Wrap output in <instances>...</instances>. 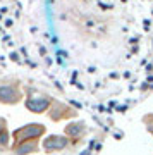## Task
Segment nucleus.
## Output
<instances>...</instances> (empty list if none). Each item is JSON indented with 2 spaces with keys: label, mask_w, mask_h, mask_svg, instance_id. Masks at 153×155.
<instances>
[{
  "label": "nucleus",
  "mask_w": 153,
  "mask_h": 155,
  "mask_svg": "<svg viewBox=\"0 0 153 155\" xmlns=\"http://www.w3.org/2000/svg\"><path fill=\"white\" fill-rule=\"evenodd\" d=\"M4 131H7V121L4 117H0V134L4 133Z\"/></svg>",
  "instance_id": "obj_8"
},
{
  "label": "nucleus",
  "mask_w": 153,
  "mask_h": 155,
  "mask_svg": "<svg viewBox=\"0 0 153 155\" xmlns=\"http://www.w3.org/2000/svg\"><path fill=\"white\" fill-rule=\"evenodd\" d=\"M14 153L16 155H29V153H34L38 150V141H26V143H21L17 147H12Z\"/></svg>",
  "instance_id": "obj_5"
},
{
  "label": "nucleus",
  "mask_w": 153,
  "mask_h": 155,
  "mask_svg": "<svg viewBox=\"0 0 153 155\" xmlns=\"http://www.w3.org/2000/svg\"><path fill=\"white\" fill-rule=\"evenodd\" d=\"M83 131H84V122H74V124L66 126V134L71 138H77Z\"/></svg>",
  "instance_id": "obj_6"
},
{
  "label": "nucleus",
  "mask_w": 153,
  "mask_h": 155,
  "mask_svg": "<svg viewBox=\"0 0 153 155\" xmlns=\"http://www.w3.org/2000/svg\"><path fill=\"white\" fill-rule=\"evenodd\" d=\"M9 145H11V134L9 131H4L0 134V148H9Z\"/></svg>",
  "instance_id": "obj_7"
},
{
  "label": "nucleus",
  "mask_w": 153,
  "mask_h": 155,
  "mask_svg": "<svg viewBox=\"0 0 153 155\" xmlns=\"http://www.w3.org/2000/svg\"><path fill=\"white\" fill-rule=\"evenodd\" d=\"M67 138L66 136H57V134H52L43 141V148L47 153H52V152H57V150H64L67 147Z\"/></svg>",
  "instance_id": "obj_4"
},
{
  "label": "nucleus",
  "mask_w": 153,
  "mask_h": 155,
  "mask_svg": "<svg viewBox=\"0 0 153 155\" xmlns=\"http://www.w3.org/2000/svg\"><path fill=\"white\" fill-rule=\"evenodd\" d=\"M45 134V126L43 124H38V122H31V124H26V126L19 127L12 133V138H14V145L12 147H17L21 143H26V141H38V138Z\"/></svg>",
  "instance_id": "obj_1"
},
{
  "label": "nucleus",
  "mask_w": 153,
  "mask_h": 155,
  "mask_svg": "<svg viewBox=\"0 0 153 155\" xmlns=\"http://www.w3.org/2000/svg\"><path fill=\"white\" fill-rule=\"evenodd\" d=\"M28 98H26V109L33 114H41L48 110L52 105V98L47 93L36 91V90H28Z\"/></svg>",
  "instance_id": "obj_2"
},
{
  "label": "nucleus",
  "mask_w": 153,
  "mask_h": 155,
  "mask_svg": "<svg viewBox=\"0 0 153 155\" xmlns=\"http://www.w3.org/2000/svg\"><path fill=\"white\" fill-rule=\"evenodd\" d=\"M22 100V90L19 84H0V104L16 105Z\"/></svg>",
  "instance_id": "obj_3"
}]
</instances>
